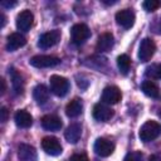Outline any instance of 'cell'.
<instances>
[{
	"label": "cell",
	"mask_w": 161,
	"mask_h": 161,
	"mask_svg": "<svg viewBox=\"0 0 161 161\" xmlns=\"http://www.w3.org/2000/svg\"><path fill=\"white\" fill-rule=\"evenodd\" d=\"M161 135V125L156 121H146L138 132V136L141 141L143 142H151L156 140Z\"/></svg>",
	"instance_id": "cell-1"
},
{
	"label": "cell",
	"mask_w": 161,
	"mask_h": 161,
	"mask_svg": "<svg viewBox=\"0 0 161 161\" xmlns=\"http://www.w3.org/2000/svg\"><path fill=\"white\" fill-rule=\"evenodd\" d=\"M151 29L156 33V34H161V18L156 19L155 23L151 25Z\"/></svg>",
	"instance_id": "cell-29"
},
{
	"label": "cell",
	"mask_w": 161,
	"mask_h": 161,
	"mask_svg": "<svg viewBox=\"0 0 161 161\" xmlns=\"http://www.w3.org/2000/svg\"><path fill=\"white\" fill-rule=\"evenodd\" d=\"M34 23V15L30 10H23L16 16V28L21 31H28Z\"/></svg>",
	"instance_id": "cell-11"
},
{
	"label": "cell",
	"mask_w": 161,
	"mask_h": 161,
	"mask_svg": "<svg viewBox=\"0 0 161 161\" xmlns=\"http://www.w3.org/2000/svg\"><path fill=\"white\" fill-rule=\"evenodd\" d=\"M60 63V59L54 55H34L30 58L29 64L35 68H52Z\"/></svg>",
	"instance_id": "cell-5"
},
{
	"label": "cell",
	"mask_w": 161,
	"mask_h": 161,
	"mask_svg": "<svg viewBox=\"0 0 161 161\" xmlns=\"http://www.w3.org/2000/svg\"><path fill=\"white\" fill-rule=\"evenodd\" d=\"M42 126L48 131H58L62 128L63 122L55 114H45L42 118Z\"/></svg>",
	"instance_id": "cell-15"
},
{
	"label": "cell",
	"mask_w": 161,
	"mask_h": 161,
	"mask_svg": "<svg viewBox=\"0 0 161 161\" xmlns=\"http://www.w3.org/2000/svg\"><path fill=\"white\" fill-rule=\"evenodd\" d=\"M117 65H118V69L122 74H127L128 70H130V67H131V59L127 54H121L118 55L117 58Z\"/></svg>",
	"instance_id": "cell-23"
},
{
	"label": "cell",
	"mask_w": 161,
	"mask_h": 161,
	"mask_svg": "<svg viewBox=\"0 0 161 161\" xmlns=\"http://www.w3.org/2000/svg\"><path fill=\"white\" fill-rule=\"evenodd\" d=\"M0 83H1V94H4L6 92V82H5L4 78H1L0 79Z\"/></svg>",
	"instance_id": "cell-32"
},
{
	"label": "cell",
	"mask_w": 161,
	"mask_h": 161,
	"mask_svg": "<svg viewBox=\"0 0 161 161\" xmlns=\"http://www.w3.org/2000/svg\"><path fill=\"white\" fill-rule=\"evenodd\" d=\"M91 36V30L89 28L83 24V23H79V24H74L70 29V39L74 44L79 45L82 43H84L88 38Z\"/></svg>",
	"instance_id": "cell-3"
},
{
	"label": "cell",
	"mask_w": 161,
	"mask_h": 161,
	"mask_svg": "<svg viewBox=\"0 0 161 161\" xmlns=\"http://www.w3.org/2000/svg\"><path fill=\"white\" fill-rule=\"evenodd\" d=\"M142 6L146 11H155L161 6V3L157 0H146V1H143Z\"/></svg>",
	"instance_id": "cell-25"
},
{
	"label": "cell",
	"mask_w": 161,
	"mask_h": 161,
	"mask_svg": "<svg viewBox=\"0 0 161 161\" xmlns=\"http://www.w3.org/2000/svg\"><path fill=\"white\" fill-rule=\"evenodd\" d=\"M135 19H136V15H135V13L131 9H123V10H119L116 14L117 24L119 26L125 28V29H130L131 26H133Z\"/></svg>",
	"instance_id": "cell-10"
},
{
	"label": "cell",
	"mask_w": 161,
	"mask_h": 161,
	"mask_svg": "<svg viewBox=\"0 0 161 161\" xmlns=\"http://www.w3.org/2000/svg\"><path fill=\"white\" fill-rule=\"evenodd\" d=\"M148 161H161V155L160 153H155V155L150 156Z\"/></svg>",
	"instance_id": "cell-31"
},
{
	"label": "cell",
	"mask_w": 161,
	"mask_h": 161,
	"mask_svg": "<svg viewBox=\"0 0 161 161\" xmlns=\"http://www.w3.org/2000/svg\"><path fill=\"white\" fill-rule=\"evenodd\" d=\"M83 111V103L82 99L79 98H74L72 99L67 106H65V114L70 118H75L78 117Z\"/></svg>",
	"instance_id": "cell-19"
},
{
	"label": "cell",
	"mask_w": 161,
	"mask_h": 161,
	"mask_svg": "<svg viewBox=\"0 0 161 161\" xmlns=\"http://www.w3.org/2000/svg\"><path fill=\"white\" fill-rule=\"evenodd\" d=\"M146 75L151 79H161V63L148 67L146 69Z\"/></svg>",
	"instance_id": "cell-24"
},
{
	"label": "cell",
	"mask_w": 161,
	"mask_h": 161,
	"mask_svg": "<svg viewBox=\"0 0 161 161\" xmlns=\"http://www.w3.org/2000/svg\"><path fill=\"white\" fill-rule=\"evenodd\" d=\"M114 45V38L111 33H103L98 36L97 40V50L99 52H108Z\"/></svg>",
	"instance_id": "cell-17"
},
{
	"label": "cell",
	"mask_w": 161,
	"mask_h": 161,
	"mask_svg": "<svg viewBox=\"0 0 161 161\" xmlns=\"http://www.w3.org/2000/svg\"><path fill=\"white\" fill-rule=\"evenodd\" d=\"M113 109L106 103H97L93 107V117L99 122H106L113 117Z\"/></svg>",
	"instance_id": "cell-12"
},
{
	"label": "cell",
	"mask_w": 161,
	"mask_h": 161,
	"mask_svg": "<svg viewBox=\"0 0 161 161\" xmlns=\"http://www.w3.org/2000/svg\"><path fill=\"white\" fill-rule=\"evenodd\" d=\"M70 161H89L86 153H74L70 157Z\"/></svg>",
	"instance_id": "cell-27"
},
{
	"label": "cell",
	"mask_w": 161,
	"mask_h": 161,
	"mask_svg": "<svg viewBox=\"0 0 161 161\" xmlns=\"http://www.w3.org/2000/svg\"><path fill=\"white\" fill-rule=\"evenodd\" d=\"M18 157L20 161H38L36 150L26 143H20L18 147Z\"/></svg>",
	"instance_id": "cell-13"
},
{
	"label": "cell",
	"mask_w": 161,
	"mask_h": 161,
	"mask_svg": "<svg viewBox=\"0 0 161 161\" xmlns=\"http://www.w3.org/2000/svg\"><path fill=\"white\" fill-rule=\"evenodd\" d=\"M156 50V44L151 38H145L141 40L140 48H138V59L143 63L148 62Z\"/></svg>",
	"instance_id": "cell-4"
},
{
	"label": "cell",
	"mask_w": 161,
	"mask_h": 161,
	"mask_svg": "<svg viewBox=\"0 0 161 161\" xmlns=\"http://www.w3.org/2000/svg\"><path fill=\"white\" fill-rule=\"evenodd\" d=\"M59 40H60V31L59 30H50V31H47L39 36L38 47L42 49H48V48H52L55 44H58Z\"/></svg>",
	"instance_id": "cell-7"
},
{
	"label": "cell",
	"mask_w": 161,
	"mask_h": 161,
	"mask_svg": "<svg viewBox=\"0 0 161 161\" xmlns=\"http://www.w3.org/2000/svg\"><path fill=\"white\" fill-rule=\"evenodd\" d=\"M8 118H9V111H8V108L6 107H1V109H0V121L3 123H5L8 121Z\"/></svg>",
	"instance_id": "cell-28"
},
{
	"label": "cell",
	"mask_w": 161,
	"mask_h": 161,
	"mask_svg": "<svg viewBox=\"0 0 161 161\" xmlns=\"http://www.w3.org/2000/svg\"><path fill=\"white\" fill-rule=\"evenodd\" d=\"M0 19H1V28L5 26V23H6V18L4 15V13H0Z\"/></svg>",
	"instance_id": "cell-33"
},
{
	"label": "cell",
	"mask_w": 161,
	"mask_h": 161,
	"mask_svg": "<svg viewBox=\"0 0 161 161\" xmlns=\"http://www.w3.org/2000/svg\"><path fill=\"white\" fill-rule=\"evenodd\" d=\"M123 161H143V153L141 151H133L126 155Z\"/></svg>",
	"instance_id": "cell-26"
},
{
	"label": "cell",
	"mask_w": 161,
	"mask_h": 161,
	"mask_svg": "<svg viewBox=\"0 0 161 161\" xmlns=\"http://www.w3.org/2000/svg\"><path fill=\"white\" fill-rule=\"evenodd\" d=\"M11 73V82H13V89L15 92V94H21L24 92V80L23 77L20 75V73H18L14 68L10 69Z\"/></svg>",
	"instance_id": "cell-22"
},
{
	"label": "cell",
	"mask_w": 161,
	"mask_h": 161,
	"mask_svg": "<svg viewBox=\"0 0 161 161\" xmlns=\"http://www.w3.org/2000/svg\"><path fill=\"white\" fill-rule=\"evenodd\" d=\"M42 148L50 156H58L62 153V145L57 137L47 136L42 140Z\"/></svg>",
	"instance_id": "cell-8"
},
{
	"label": "cell",
	"mask_w": 161,
	"mask_h": 161,
	"mask_svg": "<svg viewBox=\"0 0 161 161\" xmlns=\"http://www.w3.org/2000/svg\"><path fill=\"white\" fill-rule=\"evenodd\" d=\"M141 89L146 96H148L151 98H155V99H160L161 98L160 88L152 80H143L142 84H141Z\"/></svg>",
	"instance_id": "cell-20"
},
{
	"label": "cell",
	"mask_w": 161,
	"mask_h": 161,
	"mask_svg": "<svg viewBox=\"0 0 161 161\" xmlns=\"http://www.w3.org/2000/svg\"><path fill=\"white\" fill-rule=\"evenodd\" d=\"M26 44V39L24 35H21L20 33H11L8 36V42H6V49L9 52H15L19 48H23Z\"/></svg>",
	"instance_id": "cell-14"
},
{
	"label": "cell",
	"mask_w": 161,
	"mask_h": 161,
	"mask_svg": "<svg viewBox=\"0 0 161 161\" xmlns=\"http://www.w3.org/2000/svg\"><path fill=\"white\" fill-rule=\"evenodd\" d=\"M16 5V1H1V6L3 8H13Z\"/></svg>",
	"instance_id": "cell-30"
},
{
	"label": "cell",
	"mask_w": 161,
	"mask_h": 161,
	"mask_svg": "<svg viewBox=\"0 0 161 161\" xmlns=\"http://www.w3.org/2000/svg\"><path fill=\"white\" fill-rule=\"evenodd\" d=\"M49 84H50V91L53 94L58 97H64L68 91H69V82L67 78L53 74L49 78Z\"/></svg>",
	"instance_id": "cell-2"
},
{
	"label": "cell",
	"mask_w": 161,
	"mask_h": 161,
	"mask_svg": "<svg viewBox=\"0 0 161 161\" xmlns=\"http://www.w3.org/2000/svg\"><path fill=\"white\" fill-rule=\"evenodd\" d=\"M158 117H161V109L158 111Z\"/></svg>",
	"instance_id": "cell-34"
},
{
	"label": "cell",
	"mask_w": 161,
	"mask_h": 161,
	"mask_svg": "<svg viewBox=\"0 0 161 161\" xmlns=\"http://www.w3.org/2000/svg\"><path fill=\"white\" fill-rule=\"evenodd\" d=\"M14 121L16 123L18 127L20 128H29L33 125V117L29 112L24 111V109H19L16 111L15 116H14Z\"/></svg>",
	"instance_id": "cell-18"
},
{
	"label": "cell",
	"mask_w": 161,
	"mask_h": 161,
	"mask_svg": "<svg viewBox=\"0 0 161 161\" xmlns=\"http://www.w3.org/2000/svg\"><path fill=\"white\" fill-rule=\"evenodd\" d=\"M82 136V126L79 123H72L67 127L64 132V137L70 143H77Z\"/></svg>",
	"instance_id": "cell-16"
},
{
	"label": "cell",
	"mask_w": 161,
	"mask_h": 161,
	"mask_svg": "<svg viewBox=\"0 0 161 161\" xmlns=\"http://www.w3.org/2000/svg\"><path fill=\"white\" fill-rule=\"evenodd\" d=\"M94 152L101 157H108L114 151V143L104 137H99L94 142Z\"/></svg>",
	"instance_id": "cell-6"
},
{
	"label": "cell",
	"mask_w": 161,
	"mask_h": 161,
	"mask_svg": "<svg viewBox=\"0 0 161 161\" xmlns=\"http://www.w3.org/2000/svg\"><path fill=\"white\" fill-rule=\"evenodd\" d=\"M33 97L38 104H44L49 99V89L44 84H38L33 89Z\"/></svg>",
	"instance_id": "cell-21"
},
{
	"label": "cell",
	"mask_w": 161,
	"mask_h": 161,
	"mask_svg": "<svg viewBox=\"0 0 161 161\" xmlns=\"http://www.w3.org/2000/svg\"><path fill=\"white\" fill-rule=\"evenodd\" d=\"M121 98L122 93L116 86H108L102 92V102L106 104H116L121 101Z\"/></svg>",
	"instance_id": "cell-9"
}]
</instances>
